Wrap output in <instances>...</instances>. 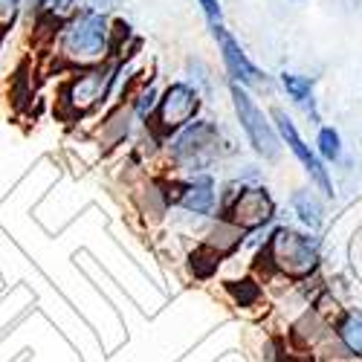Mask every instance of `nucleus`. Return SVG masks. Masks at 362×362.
Returning a JSON list of instances; mask_svg holds the SVG:
<instances>
[{
	"mask_svg": "<svg viewBox=\"0 0 362 362\" xmlns=\"http://www.w3.org/2000/svg\"><path fill=\"white\" fill-rule=\"evenodd\" d=\"M273 119H276V134H279V139L293 151V154H296V160L301 163V165H305V171L310 174V180H313V183L319 186V192L325 194V197H334V183H330V174H327V168H325V163L319 160V154H316V151L305 142V139H301V134H298V128H296V122H293V119L281 110V107H276L273 110Z\"/></svg>",
	"mask_w": 362,
	"mask_h": 362,
	"instance_id": "nucleus-7",
	"label": "nucleus"
},
{
	"mask_svg": "<svg viewBox=\"0 0 362 362\" xmlns=\"http://www.w3.org/2000/svg\"><path fill=\"white\" fill-rule=\"evenodd\" d=\"M215 180L209 177V174H194L192 183L183 186V192H180L177 203L180 209H186V212L192 215H215V206H218V192H215Z\"/></svg>",
	"mask_w": 362,
	"mask_h": 362,
	"instance_id": "nucleus-10",
	"label": "nucleus"
},
{
	"mask_svg": "<svg viewBox=\"0 0 362 362\" xmlns=\"http://www.w3.org/2000/svg\"><path fill=\"white\" fill-rule=\"evenodd\" d=\"M200 9H203V18L209 26H223V9H221V0H197Z\"/></svg>",
	"mask_w": 362,
	"mask_h": 362,
	"instance_id": "nucleus-17",
	"label": "nucleus"
},
{
	"mask_svg": "<svg viewBox=\"0 0 362 362\" xmlns=\"http://www.w3.org/2000/svg\"><path fill=\"white\" fill-rule=\"evenodd\" d=\"M229 93H232V105H235V113H238V122L240 128H244L250 145L255 148V154L264 157V160H276L279 157V134L273 128V122L264 116V110L255 105V99L250 96V90L247 87H240V84H232L229 87Z\"/></svg>",
	"mask_w": 362,
	"mask_h": 362,
	"instance_id": "nucleus-5",
	"label": "nucleus"
},
{
	"mask_svg": "<svg viewBox=\"0 0 362 362\" xmlns=\"http://www.w3.org/2000/svg\"><path fill=\"white\" fill-rule=\"evenodd\" d=\"M157 102H160V93H157L154 87L142 90V93H139V99H136V105H134V113H136V119H148L151 113L157 110Z\"/></svg>",
	"mask_w": 362,
	"mask_h": 362,
	"instance_id": "nucleus-16",
	"label": "nucleus"
},
{
	"mask_svg": "<svg viewBox=\"0 0 362 362\" xmlns=\"http://www.w3.org/2000/svg\"><path fill=\"white\" fill-rule=\"evenodd\" d=\"M197 107H200V90L197 87H192L186 81L168 84L157 102V128L163 134L183 131L194 119Z\"/></svg>",
	"mask_w": 362,
	"mask_h": 362,
	"instance_id": "nucleus-6",
	"label": "nucleus"
},
{
	"mask_svg": "<svg viewBox=\"0 0 362 362\" xmlns=\"http://www.w3.org/2000/svg\"><path fill=\"white\" fill-rule=\"evenodd\" d=\"M316 145H319V160L322 163H339L342 160V136L337 128H319V136H316Z\"/></svg>",
	"mask_w": 362,
	"mask_h": 362,
	"instance_id": "nucleus-14",
	"label": "nucleus"
},
{
	"mask_svg": "<svg viewBox=\"0 0 362 362\" xmlns=\"http://www.w3.org/2000/svg\"><path fill=\"white\" fill-rule=\"evenodd\" d=\"M290 206H293L296 218L305 223L308 229H319V226H322V221H325V206H322V200H319L310 189H298V192H293Z\"/></svg>",
	"mask_w": 362,
	"mask_h": 362,
	"instance_id": "nucleus-12",
	"label": "nucleus"
},
{
	"mask_svg": "<svg viewBox=\"0 0 362 362\" xmlns=\"http://www.w3.org/2000/svg\"><path fill=\"white\" fill-rule=\"evenodd\" d=\"M212 35L218 41V49H221V58H223V67L226 73L232 76V84H240V87H264L267 84V76L250 62V55L244 52V47H240L232 33L226 26H215Z\"/></svg>",
	"mask_w": 362,
	"mask_h": 362,
	"instance_id": "nucleus-8",
	"label": "nucleus"
},
{
	"mask_svg": "<svg viewBox=\"0 0 362 362\" xmlns=\"http://www.w3.org/2000/svg\"><path fill=\"white\" fill-rule=\"evenodd\" d=\"M90 4H93L99 12H105V9H110V6L116 4V0H90Z\"/></svg>",
	"mask_w": 362,
	"mask_h": 362,
	"instance_id": "nucleus-19",
	"label": "nucleus"
},
{
	"mask_svg": "<svg viewBox=\"0 0 362 362\" xmlns=\"http://www.w3.org/2000/svg\"><path fill=\"white\" fill-rule=\"evenodd\" d=\"M218 148H221V131L215 122L200 119V122H189L171 142V157L180 168L203 174L218 160Z\"/></svg>",
	"mask_w": 362,
	"mask_h": 362,
	"instance_id": "nucleus-4",
	"label": "nucleus"
},
{
	"mask_svg": "<svg viewBox=\"0 0 362 362\" xmlns=\"http://www.w3.org/2000/svg\"><path fill=\"white\" fill-rule=\"evenodd\" d=\"M21 9V0H0V26L9 23Z\"/></svg>",
	"mask_w": 362,
	"mask_h": 362,
	"instance_id": "nucleus-18",
	"label": "nucleus"
},
{
	"mask_svg": "<svg viewBox=\"0 0 362 362\" xmlns=\"http://www.w3.org/2000/svg\"><path fill=\"white\" fill-rule=\"evenodd\" d=\"M78 0H38V12L47 15L49 21H62V18H73Z\"/></svg>",
	"mask_w": 362,
	"mask_h": 362,
	"instance_id": "nucleus-15",
	"label": "nucleus"
},
{
	"mask_svg": "<svg viewBox=\"0 0 362 362\" xmlns=\"http://www.w3.org/2000/svg\"><path fill=\"white\" fill-rule=\"evenodd\" d=\"M223 221L240 232H258L276 221V200L264 186L240 183L238 192L223 197Z\"/></svg>",
	"mask_w": 362,
	"mask_h": 362,
	"instance_id": "nucleus-3",
	"label": "nucleus"
},
{
	"mask_svg": "<svg viewBox=\"0 0 362 362\" xmlns=\"http://www.w3.org/2000/svg\"><path fill=\"white\" fill-rule=\"evenodd\" d=\"M337 339L345 354L362 359V316L359 313H345L337 322Z\"/></svg>",
	"mask_w": 362,
	"mask_h": 362,
	"instance_id": "nucleus-13",
	"label": "nucleus"
},
{
	"mask_svg": "<svg viewBox=\"0 0 362 362\" xmlns=\"http://www.w3.org/2000/svg\"><path fill=\"white\" fill-rule=\"evenodd\" d=\"M281 87L284 93L293 99V105H298L313 122H319V107H316V93H313V81L308 76L298 73H281Z\"/></svg>",
	"mask_w": 362,
	"mask_h": 362,
	"instance_id": "nucleus-11",
	"label": "nucleus"
},
{
	"mask_svg": "<svg viewBox=\"0 0 362 362\" xmlns=\"http://www.w3.org/2000/svg\"><path fill=\"white\" fill-rule=\"evenodd\" d=\"M113 29L105 12L99 9H81L76 12L62 33V55L78 67H93L113 49Z\"/></svg>",
	"mask_w": 362,
	"mask_h": 362,
	"instance_id": "nucleus-1",
	"label": "nucleus"
},
{
	"mask_svg": "<svg viewBox=\"0 0 362 362\" xmlns=\"http://www.w3.org/2000/svg\"><path fill=\"white\" fill-rule=\"evenodd\" d=\"M264 252L281 273L293 279H305L319 267V238L308 232H296L290 226H276Z\"/></svg>",
	"mask_w": 362,
	"mask_h": 362,
	"instance_id": "nucleus-2",
	"label": "nucleus"
},
{
	"mask_svg": "<svg viewBox=\"0 0 362 362\" xmlns=\"http://www.w3.org/2000/svg\"><path fill=\"white\" fill-rule=\"evenodd\" d=\"M116 73H119V67H113V70H107V67H93V70L81 73L78 78L70 81L64 99H67L70 107L78 110V113L96 107L99 102L107 99L110 87H113V81H116Z\"/></svg>",
	"mask_w": 362,
	"mask_h": 362,
	"instance_id": "nucleus-9",
	"label": "nucleus"
}]
</instances>
